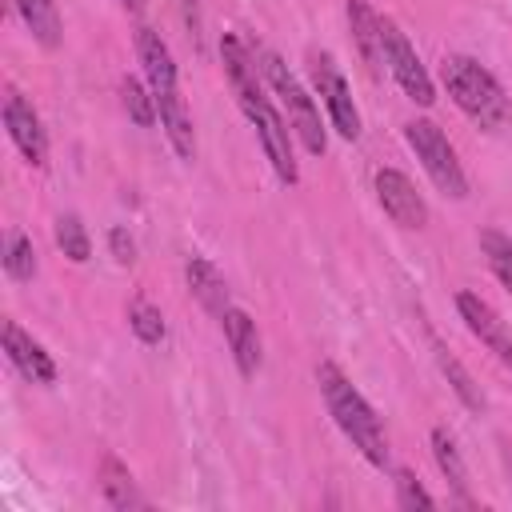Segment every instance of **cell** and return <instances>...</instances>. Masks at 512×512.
Returning <instances> with one entry per match:
<instances>
[{
  "label": "cell",
  "mask_w": 512,
  "mask_h": 512,
  "mask_svg": "<svg viewBox=\"0 0 512 512\" xmlns=\"http://www.w3.org/2000/svg\"><path fill=\"white\" fill-rule=\"evenodd\" d=\"M220 56H224V72L232 80V92L240 100V112L248 116V124L256 128V140L276 172L280 184H296L300 180V168H296V152H292V136H288V120L276 112V104L264 96L260 80H256V64L248 56V48L240 44V36L224 32L220 36Z\"/></svg>",
  "instance_id": "1"
},
{
  "label": "cell",
  "mask_w": 512,
  "mask_h": 512,
  "mask_svg": "<svg viewBox=\"0 0 512 512\" xmlns=\"http://www.w3.org/2000/svg\"><path fill=\"white\" fill-rule=\"evenodd\" d=\"M440 80H444L448 96L456 100V108L468 120H476L480 128L496 132V128H504L512 120V100H508L504 84L480 60H472L464 52H448L440 60Z\"/></svg>",
  "instance_id": "3"
},
{
  "label": "cell",
  "mask_w": 512,
  "mask_h": 512,
  "mask_svg": "<svg viewBox=\"0 0 512 512\" xmlns=\"http://www.w3.org/2000/svg\"><path fill=\"white\" fill-rule=\"evenodd\" d=\"M316 384H320V396L328 404V416L336 420V428L352 440V448L372 464V468H384L388 464V436H384V424L380 416L372 412V404L356 392V384L332 364V360H320L316 364Z\"/></svg>",
  "instance_id": "2"
},
{
  "label": "cell",
  "mask_w": 512,
  "mask_h": 512,
  "mask_svg": "<svg viewBox=\"0 0 512 512\" xmlns=\"http://www.w3.org/2000/svg\"><path fill=\"white\" fill-rule=\"evenodd\" d=\"M392 484H396V504H400V508H432V504H436L432 492H428L408 468H396V480H392Z\"/></svg>",
  "instance_id": "26"
},
{
  "label": "cell",
  "mask_w": 512,
  "mask_h": 512,
  "mask_svg": "<svg viewBox=\"0 0 512 512\" xmlns=\"http://www.w3.org/2000/svg\"><path fill=\"white\" fill-rule=\"evenodd\" d=\"M184 276H188L192 296H196V300H200L216 320L224 316V308H232V304H228V284H224V276L216 272V264H212L208 256H188Z\"/></svg>",
  "instance_id": "14"
},
{
  "label": "cell",
  "mask_w": 512,
  "mask_h": 512,
  "mask_svg": "<svg viewBox=\"0 0 512 512\" xmlns=\"http://www.w3.org/2000/svg\"><path fill=\"white\" fill-rule=\"evenodd\" d=\"M128 328L136 332V340H140V344H160V340L168 336L160 308H156V304H148V300H132V304H128Z\"/></svg>",
  "instance_id": "24"
},
{
  "label": "cell",
  "mask_w": 512,
  "mask_h": 512,
  "mask_svg": "<svg viewBox=\"0 0 512 512\" xmlns=\"http://www.w3.org/2000/svg\"><path fill=\"white\" fill-rule=\"evenodd\" d=\"M120 100H124V112L140 124V128H152L156 124V100H152V92H144L140 88V80H132V76H124V84H120Z\"/></svg>",
  "instance_id": "25"
},
{
  "label": "cell",
  "mask_w": 512,
  "mask_h": 512,
  "mask_svg": "<svg viewBox=\"0 0 512 512\" xmlns=\"http://www.w3.org/2000/svg\"><path fill=\"white\" fill-rule=\"evenodd\" d=\"M312 84H316L320 104H324L328 116H332V128H336L344 140H356V136H360V112H356V104H352L348 80L340 76L336 60H332L328 52H316V56H312Z\"/></svg>",
  "instance_id": "7"
},
{
  "label": "cell",
  "mask_w": 512,
  "mask_h": 512,
  "mask_svg": "<svg viewBox=\"0 0 512 512\" xmlns=\"http://www.w3.org/2000/svg\"><path fill=\"white\" fill-rule=\"evenodd\" d=\"M100 492H104V504H108V508H116V512L144 508V496L136 492L132 472H128L116 456H104V460H100Z\"/></svg>",
  "instance_id": "17"
},
{
  "label": "cell",
  "mask_w": 512,
  "mask_h": 512,
  "mask_svg": "<svg viewBox=\"0 0 512 512\" xmlns=\"http://www.w3.org/2000/svg\"><path fill=\"white\" fill-rule=\"evenodd\" d=\"M480 252L492 268V276L512 292V240L500 232V228H484L480 232Z\"/></svg>",
  "instance_id": "21"
},
{
  "label": "cell",
  "mask_w": 512,
  "mask_h": 512,
  "mask_svg": "<svg viewBox=\"0 0 512 512\" xmlns=\"http://www.w3.org/2000/svg\"><path fill=\"white\" fill-rule=\"evenodd\" d=\"M136 56H140V68H144V80H148V92L152 100H172L180 96V80H176V60L168 52V44L160 40L156 28H136Z\"/></svg>",
  "instance_id": "11"
},
{
  "label": "cell",
  "mask_w": 512,
  "mask_h": 512,
  "mask_svg": "<svg viewBox=\"0 0 512 512\" xmlns=\"http://www.w3.org/2000/svg\"><path fill=\"white\" fill-rule=\"evenodd\" d=\"M432 456H436V464H440V472H444V480H448L456 504L472 508V496H468V468H464V460H460V448H456L452 432L440 428V424L432 428Z\"/></svg>",
  "instance_id": "16"
},
{
  "label": "cell",
  "mask_w": 512,
  "mask_h": 512,
  "mask_svg": "<svg viewBox=\"0 0 512 512\" xmlns=\"http://www.w3.org/2000/svg\"><path fill=\"white\" fill-rule=\"evenodd\" d=\"M348 24H352V40L360 48V56L380 68L384 64V44H380V16L368 8V0H348Z\"/></svg>",
  "instance_id": "18"
},
{
  "label": "cell",
  "mask_w": 512,
  "mask_h": 512,
  "mask_svg": "<svg viewBox=\"0 0 512 512\" xmlns=\"http://www.w3.org/2000/svg\"><path fill=\"white\" fill-rule=\"evenodd\" d=\"M16 12H20V20L28 24V32H32L36 44L60 48L64 24H60V12H56V0H16Z\"/></svg>",
  "instance_id": "19"
},
{
  "label": "cell",
  "mask_w": 512,
  "mask_h": 512,
  "mask_svg": "<svg viewBox=\"0 0 512 512\" xmlns=\"http://www.w3.org/2000/svg\"><path fill=\"white\" fill-rule=\"evenodd\" d=\"M376 200L380 208L400 224V228H424L428 224V204L416 192V184L400 172V168H380L376 172Z\"/></svg>",
  "instance_id": "10"
},
{
  "label": "cell",
  "mask_w": 512,
  "mask_h": 512,
  "mask_svg": "<svg viewBox=\"0 0 512 512\" xmlns=\"http://www.w3.org/2000/svg\"><path fill=\"white\" fill-rule=\"evenodd\" d=\"M156 112H160V128H164V136H168L172 152H176L180 160H196V128H192V116H188L184 96L160 100V104H156Z\"/></svg>",
  "instance_id": "15"
},
{
  "label": "cell",
  "mask_w": 512,
  "mask_h": 512,
  "mask_svg": "<svg viewBox=\"0 0 512 512\" xmlns=\"http://www.w3.org/2000/svg\"><path fill=\"white\" fill-rule=\"evenodd\" d=\"M220 328H224V340H228V352H232L240 376H256V368H260V332H256V320L244 308H224Z\"/></svg>",
  "instance_id": "13"
},
{
  "label": "cell",
  "mask_w": 512,
  "mask_h": 512,
  "mask_svg": "<svg viewBox=\"0 0 512 512\" xmlns=\"http://www.w3.org/2000/svg\"><path fill=\"white\" fill-rule=\"evenodd\" d=\"M120 4H124L128 12H140V8H144V0H120Z\"/></svg>",
  "instance_id": "28"
},
{
  "label": "cell",
  "mask_w": 512,
  "mask_h": 512,
  "mask_svg": "<svg viewBox=\"0 0 512 512\" xmlns=\"http://www.w3.org/2000/svg\"><path fill=\"white\" fill-rule=\"evenodd\" d=\"M504 460H508V468H512V444H504Z\"/></svg>",
  "instance_id": "29"
},
{
  "label": "cell",
  "mask_w": 512,
  "mask_h": 512,
  "mask_svg": "<svg viewBox=\"0 0 512 512\" xmlns=\"http://www.w3.org/2000/svg\"><path fill=\"white\" fill-rule=\"evenodd\" d=\"M436 364H440V372L448 376V384H452V392L464 400V408L468 412H484V396H480V388H476V380L468 376V368L444 348V344H436Z\"/></svg>",
  "instance_id": "20"
},
{
  "label": "cell",
  "mask_w": 512,
  "mask_h": 512,
  "mask_svg": "<svg viewBox=\"0 0 512 512\" xmlns=\"http://www.w3.org/2000/svg\"><path fill=\"white\" fill-rule=\"evenodd\" d=\"M108 248H112V256H116V264H132V260H136V244H132V236H128L124 228H112V232H108Z\"/></svg>",
  "instance_id": "27"
},
{
  "label": "cell",
  "mask_w": 512,
  "mask_h": 512,
  "mask_svg": "<svg viewBox=\"0 0 512 512\" xmlns=\"http://www.w3.org/2000/svg\"><path fill=\"white\" fill-rule=\"evenodd\" d=\"M404 140H408V148L416 152V160L424 164V172L432 176V184L444 196H452V200H464L468 196V176H464V168L456 160V148L440 132V124H432L424 116L420 120H408L404 124Z\"/></svg>",
  "instance_id": "5"
},
{
  "label": "cell",
  "mask_w": 512,
  "mask_h": 512,
  "mask_svg": "<svg viewBox=\"0 0 512 512\" xmlns=\"http://www.w3.org/2000/svg\"><path fill=\"white\" fill-rule=\"evenodd\" d=\"M4 128H8L12 144L20 148V156H24L32 168H44V164H48V136H44V124H40L36 108L24 100V92H16V88L4 92Z\"/></svg>",
  "instance_id": "9"
},
{
  "label": "cell",
  "mask_w": 512,
  "mask_h": 512,
  "mask_svg": "<svg viewBox=\"0 0 512 512\" xmlns=\"http://www.w3.org/2000/svg\"><path fill=\"white\" fill-rule=\"evenodd\" d=\"M260 68H264L272 92L280 96V104H284V112H288V124H292V132L300 136V144H304L312 156H324V152H328V136H324V128H320V108H316V100L304 92V84L288 72V64H284L276 52H260Z\"/></svg>",
  "instance_id": "4"
},
{
  "label": "cell",
  "mask_w": 512,
  "mask_h": 512,
  "mask_svg": "<svg viewBox=\"0 0 512 512\" xmlns=\"http://www.w3.org/2000/svg\"><path fill=\"white\" fill-rule=\"evenodd\" d=\"M56 244H60V252H64L72 264H84V260L92 256V240H88V232H84V224H80L76 212L56 216Z\"/></svg>",
  "instance_id": "23"
},
{
  "label": "cell",
  "mask_w": 512,
  "mask_h": 512,
  "mask_svg": "<svg viewBox=\"0 0 512 512\" xmlns=\"http://www.w3.org/2000/svg\"><path fill=\"white\" fill-rule=\"evenodd\" d=\"M4 272L16 280V284H28L36 276V248L24 232H8L4 240Z\"/></svg>",
  "instance_id": "22"
},
{
  "label": "cell",
  "mask_w": 512,
  "mask_h": 512,
  "mask_svg": "<svg viewBox=\"0 0 512 512\" xmlns=\"http://www.w3.org/2000/svg\"><path fill=\"white\" fill-rule=\"evenodd\" d=\"M4 352L12 360V368L32 380V384H52L56 380V360L44 352L40 340H32L16 320H4Z\"/></svg>",
  "instance_id": "12"
},
{
  "label": "cell",
  "mask_w": 512,
  "mask_h": 512,
  "mask_svg": "<svg viewBox=\"0 0 512 512\" xmlns=\"http://www.w3.org/2000/svg\"><path fill=\"white\" fill-rule=\"evenodd\" d=\"M380 44H384V64H388V72L396 76V84L404 88V96H408L412 104L428 108V104L436 100V84H432L424 60L416 56V48L408 44V36L400 32V24L388 20V16H380Z\"/></svg>",
  "instance_id": "6"
},
{
  "label": "cell",
  "mask_w": 512,
  "mask_h": 512,
  "mask_svg": "<svg viewBox=\"0 0 512 512\" xmlns=\"http://www.w3.org/2000/svg\"><path fill=\"white\" fill-rule=\"evenodd\" d=\"M456 312H460V320L468 324V332H472L504 368H512V332H508V324L500 320V312H496L488 300H480L476 292H456Z\"/></svg>",
  "instance_id": "8"
}]
</instances>
